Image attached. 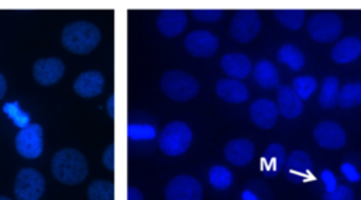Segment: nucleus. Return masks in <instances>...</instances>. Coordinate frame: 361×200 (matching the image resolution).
Segmentation results:
<instances>
[{"label":"nucleus","instance_id":"f257e3e1","mask_svg":"<svg viewBox=\"0 0 361 200\" xmlns=\"http://www.w3.org/2000/svg\"><path fill=\"white\" fill-rule=\"evenodd\" d=\"M51 170L58 182L69 186L82 183L89 173L85 155L75 148L56 151L51 161Z\"/></svg>","mask_w":361,"mask_h":200},{"label":"nucleus","instance_id":"f03ea898","mask_svg":"<svg viewBox=\"0 0 361 200\" xmlns=\"http://www.w3.org/2000/svg\"><path fill=\"white\" fill-rule=\"evenodd\" d=\"M102 34L96 24L90 21H73L65 25L61 34L62 45L73 54L86 55L100 42Z\"/></svg>","mask_w":361,"mask_h":200},{"label":"nucleus","instance_id":"7ed1b4c3","mask_svg":"<svg viewBox=\"0 0 361 200\" xmlns=\"http://www.w3.org/2000/svg\"><path fill=\"white\" fill-rule=\"evenodd\" d=\"M162 93L175 101H188L199 92L197 80L183 70H168L159 80Z\"/></svg>","mask_w":361,"mask_h":200},{"label":"nucleus","instance_id":"20e7f679","mask_svg":"<svg viewBox=\"0 0 361 200\" xmlns=\"http://www.w3.org/2000/svg\"><path fill=\"white\" fill-rule=\"evenodd\" d=\"M192 130L183 121L168 123L158 138L159 149L168 156H179L188 151L192 142Z\"/></svg>","mask_w":361,"mask_h":200},{"label":"nucleus","instance_id":"39448f33","mask_svg":"<svg viewBox=\"0 0 361 200\" xmlns=\"http://www.w3.org/2000/svg\"><path fill=\"white\" fill-rule=\"evenodd\" d=\"M306 30L310 38L317 42H333L343 31V21L333 11H319L309 17Z\"/></svg>","mask_w":361,"mask_h":200},{"label":"nucleus","instance_id":"423d86ee","mask_svg":"<svg viewBox=\"0 0 361 200\" xmlns=\"http://www.w3.org/2000/svg\"><path fill=\"white\" fill-rule=\"evenodd\" d=\"M45 192V179L42 173L32 168L18 170L14 180V194L17 200H39Z\"/></svg>","mask_w":361,"mask_h":200},{"label":"nucleus","instance_id":"0eeeda50","mask_svg":"<svg viewBox=\"0 0 361 200\" xmlns=\"http://www.w3.org/2000/svg\"><path fill=\"white\" fill-rule=\"evenodd\" d=\"M261 30V18L255 10L241 8L233 15L230 32L238 42H248L254 39Z\"/></svg>","mask_w":361,"mask_h":200},{"label":"nucleus","instance_id":"6e6552de","mask_svg":"<svg viewBox=\"0 0 361 200\" xmlns=\"http://www.w3.org/2000/svg\"><path fill=\"white\" fill-rule=\"evenodd\" d=\"M16 149L25 159H35L44 149V131L39 124H30L16 135Z\"/></svg>","mask_w":361,"mask_h":200},{"label":"nucleus","instance_id":"1a4fd4ad","mask_svg":"<svg viewBox=\"0 0 361 200\" xmlns=\"http://www.w3.org/2000/svg\"><path fill=\"white\" fill-rule=\"evenodd\" d=\"M202 196L200 182L190 175H178L165 187L166 200H202Z\"/></svg>","mask_w":361,"mask_h":200},{"label":"nucleus","instance_id":"9d476101","mask_svg":"<svg viewBox=\"0 0 361 200\" xmlns=\"http://www.w3.org/2000/svg\"><path fill=\"white\" fill-rule=\"evenodd\" d=\"M313 161L309 154L302 149H295L286 156L283 175L289 182L300 185L313 176Z\"/></svg>","mask_w":361,"mask_h":200},{"label":"nucleus","instance_id":"9b49d317","mask_svg":"<svg viewBox=\"0 0 361 200\" xmlns=\"http://www.w3.org/2000/svg\"><path fill=\"white\" fill-rule=\"evenodd\" d=\"M186 51L196 58L213 56L219 48V38L207 30H196L185 38Z\"/></svg>","mask_w":361,"mask_h":200},{"label":"nucleus","instance_id":"f8f14e48","mask_svg":"<svg viewBox=\"0 0 361 200\" xmlns=\"http://www.w3.org/2000/svg\"><path fill=\"white\" fill-rule=\"evenodd\" d=\"M65 73V65L59 58H41L32 65V76L41 86L55 85L62 79Z\"/></svg>","mask_w":361,"mask_h":200},{"label":"nucleus","instance_id":"ddd939ff","mask_svg":"<svg viewBox=\"0 0 361 200\" xmlns=\"http://www.w3.org/2000/svg\"><path fill=\"white\" fill-rule=\"evenodd\" d=\"M319 146L324 149H340L345 145L347 137L343 127L334 121H322L313 130Z\"/></svg>","mask_w":361,"mask_h":200},{"label":"nucleus","instance_id":"4468645a","mask_svg":"<svg viewBox=\"0 0 361 200\" xmlns=\"http://www.w3.org/2000/svg\"><path fill=\"white\" fill-rule=\"evenodd\" d=\"M188 25V17L183 10L179 8H165L161 10L157 17L158 31L168 38L180 35Z\"/></svg>","mask_w":361,"mask_h":200},{"label":"nucleus","instance_id":"2eb2a0df","mask_svg":"<svg viewBox=\"0 0 361 200\" xmlns=\"http://www.w3.org/2000/svg\"><path fill=\"white\" fill-rule=\"evenodd\" d=\"M285 162H286L285 148L278 142L269 144L259 161L261 173L267 177H275L283 170Z\"/></svg>","mask_w":361,"mask_h":200},{"label":"nucleus","instance_id":"dca6fc26","mask_svg":"<svg viewBox=\"0 0 361 200\" xmlns=\"http://www.w3.org/2000/svg\"><path fill=\"white\" fill-rule=\"evenodd\" d=\"M278 114L279 111L276 104L269 99H258L250 106L251 121L262 130L272 128L276 123Z\"/></svg>","mask_w":361,"mask_h":200},{"label":"nucleus","instance_id":"f3484780","mask_svg":"<svg viewBox=\"0 0 361 200\" xmlns=\"http://www.w3.org/2000/svg\"><path fill=\"white\" fill-rule=\"evenodd\" d=\"M254 144L248 138H235L226 144L224 156L226 159L235 166H245L254 158Z\"/></svg>","mask_w":361,"mask_h":200},{"label":"nucleus","instance_id":"a211bd4d","mask_svg":"<svg viewBox=\"0 0 361 200\" xmlns=\"http://www.w3.org/2000/svg\"><path fill=\"white\" fill-rule=\"evenodd\" d=\"M104 87V77L99 70L82 72L73 82V90L76 94L85 99L99 96Z\"/></svg>","mask_w":361,"mask_h":200},{"label":"nucleus","instance_id":"6ab92c4d","mask_svg":"<svg viewBox=\"0 0 361 200\" xmlns=\"http://www.w3.org/2000/svg\"><path fill=\"white\" fill-rule=\"evenodd\" d=\"M276 107L279 114L285 118H296L303 111V101L296 94L292 86H279L278 87V97H276Z\"/></svg>","mask_w":361,"mask_h":200},{"label":"nucleus","instance_id":"aec40b11","mask_svg":"<svg viewBox=\"0 0 361 200\" xmlns=\"http://www.w3.org/2000/svg\"><path fill=\"white\" fill-rule=\"evenodd\" d=\"M216 93L221 100H224L227 103H233V104L244 103L248 99L247 86L243 82L230 79V77L217 80Z\"/></svg>","mask_w":361,"mask_h":200},{"label":"nucleus","instance_id":"412c9836","mask_svg":"<svg viewBox=\"0 0 361 200\" xmlns=\"http://www.w3.org/2000/svg\"><path fill=\"white\" fill-rule=\"evenodd\" d=\"M220 66L230 79L235 80L247 77L252 69L250 58L244 54H226L220 61Z\"/></svg>","mask_w":361,"mask_h":200},{"label":"nucleus","instance_id":"4be33fe9","mask_svg":"<svg viewBox=\"0 0 361 200\" xmlns=\"http://www.w3.org/2000/svg\"><path fill=\"white\" fill-rule=\"evenodd\" d=\"M361 55V41L355 37L340 39L330 51V56L336 63H348Z\"/></svg>","mask_w":361,"mask_h":200},{"label":"nucleus","instance_id":"5701e85b","mask_svg":"<svg viewBox=\"0 0 361 200\" xmlns=\"http://www.w3.org/2000/svg\"><path fill=\"white\" fill-rule=\"evenodd\" d=\"M254 80L262 89H272L278 86V80H279L278 69L268 59L258 61L257 65L254 66Z\"/></svg>","mask_w":361,"mask_h":200},{"label":"nucleus","instance_id":"b1692460","mask_svg":"<svg viewBox=\"0 0 361 200\" xmlns=\"http://www.w3.org/2000/svg\"><path fill=\"white\" fill-rule=\"evenodd\" d=\"M338 94H340V83L338 79L334 76H327L323 79L320 94H319V104L323 108H334L338 104Z\"/></svg>","mask_w":361,"mask_h":200},{"label":"nucleus","instance_id":"393cba45","mask_svg":"<svg viewBox=\"0 0 361 200\" xmlns=\"http://www.w3.org/2000/svg\"><path fill=\"white\" fill-rule=\"evenodd\" d=\"M274 15L278 23L289 30H299L306 17L305 8H275Z\"/></svg>","mask_w":361,"mask_h":200},{"label":"nucleus","instance_id":"a878e982","mask_svg":"<svg viewBox=\"0 0 361 200\" xmlns=\"http://www.w3.org/2000/svg\"><path fill=\"white\" fill-rule=\"evenodd\" d=\"M276 58L281 63L288 65L292 70H300L305 66V55L293 44H283L278 49Z\"/></svg>","mask_w":361,"mask_h":200},{"label":"nucleus","instance_id":"bb28decb","mask_svg":"<svg viewBox=\"0 0 361 200\" xmlns=\"http://www.w3.org/2000/svg\"><path fill=\"white\" fill-rule=\"evenodd\" d=\"M361 104V83H347L340 89L338 106L341 108H353Z\"/></svg>","mask_w":361,"mask_h":200},{"label":"nucleus","instance_id":"cd10ccee","mask_svg":"<svg viewBox=\"0 0 361 200\" xmlns=\"http://www.w3.org/2000/svg\"><path fill=\"white\" fill-rule=\"evenodd\" d=\"M89 200H114V185L110 180H93L87 187Z\"/></svg>","mask_w":361,"mask_h":200},{"label":"nucleus","instance_id":"c85d7f7f","mask_svg":"<svg viewBox=\"0 0 361 200\" xmlns=\"http://www.w3.org/2000/svg\"><path fill=\"white\" fill-rule=\"evenodd\" d=\"M209 182L217 190H226L233 183V173L221 165L212 166L209 169Z\"/></svg>","mask_w":361,"mask_h":200},{"label":"nucleus","instance_id":"c756f323","mask_svg":"<svg viewBox=\"0 0 361 200\" xmlns=\"http://www.w3.org/2000/svg\"><path fill=\"white\" fill-rule=\"evenodd\" d=\"M293 90L296 92V94L300 97V100H307L317 89V80L313 76H298L293 79L292 83Z\"/></svg>","mask_w":361,"mask_h":200},{"label":"nucleus","instance_id":"7c9ffc66","mask_svg":"<svg viewBox=\"0 0 361 200\" xmlns=\"http://www.w3.org/2000/svg\"><path fill=\"white\" fill-rule=\"evenodd\" d=\"M193 17L200 23H216L223 17L221 8H195L192 10Z\"/></svg>","mask_w":361,"mask_h":200},{"label":"nucleus","instance_id":"2f4dec72","mask_svg":"<svg viewBox=\"0 0 361 200\" xmlns=\"http://www.w3.org/2000/svg\"><path fill=\"white\" fill-rule=\"evenodd\" d=\"M323 200H354V192L347 185H338L333 192H326Z\"/></svg>","mask_w":361,"mask_h":200},{"label":"nucleus","instance_id":"473e14b6","mask_svg":"<svg viewBox=\"0 0 361 200\" xmlns=\"http://www.w3.org/2000/svg\"><path fill=\"white\" fill-rule=\"evenodd\" d=\"M4 113H7V114L13 118V121H14L16 125H18V127H21V128L30 125V124H28V123H30V115L25 114V113H23L18 107H17V110H11V107H10L8 104H6V106H4Z\"/></svg>","mask_w":361,"mask_h":200},{"label":"nucleus","instance_id":"72a5a7b5","mask_svg":"<svg viewBox=\"0 0 361 200\" xmlns=\"http://www.w3.org/2000/svg\"><path fill=\"white\" fill-rule=\"evenodd\" d=\"M102 161H103V165H104L106 169H109L110 172L114 170V144H110V145L104 149Z\"/></svg>","mask_w":361,"mask_h":200},{"label":"nucleus","instance_id":"f704fd0d","mask_svg":"<svg viewBox=\"0 0 361 200\" xmlns=\"http://www.w3.org/2000/svg\"><path fill=\"white\" fill-rule=\"evenodd\" d=\"M341 173H343L350 182H357V180H360V173H358V170L355 169L354 165H351V163H348V162H344V163L341 165Z\"/></svg>","mask_w":361,"mask_h":200},{"label":"nucleus","instance_id":"c9c22d12","mask_svg":"<svg viewBox=\"0 0 361 200\" xmlns=\"http://www.w3.org/2000/svg\"><path fill=\"white\" fill-rule=\"evenodd\" d=\"M320 176H322V180H323L324 186H326V192H333L337 187V182H336V177H334L331 170L324 169V170H322Z\"/></svg>","mask_w":361,"mask_h":200},{"label":"nucleus","instance_id":"e433bc0d","mask_svg":"<svg viewBox=\"0 0 361 200\" xmlns=\"http://www.w3.org/2000/svg\"><path fill=\"white\" fill-rule=\"evenodd\" d=\"M127 200H144L142 193L134 187V186H128L127 189Z\"/></svg>","mask_w":361,"mask_h":200},{"label":"nucleus","instance_id":"4c0bfd02","mask_svg":"<svg viewBox=\"0 0 361 200\" xmlns=\"http://www.w3.org/2000/svg\"><path fill=\"white\" fill-rule=\"evenodd\" d=\"M107 113H109L110 118H114V94H110V97L107 100Z\"/></svg>","mask_w":361,"mask_h":200},{"label":"nucleus","instance_id":"58836bf2","mask_svg":"<svg viewBox=\"0 0 361 200\" xmlns=\"http://www.w3.org/2000/svg\"><path fill=\"white\" fill-rule=\"evenodd\" d=\"M7 92V82H6V77L0 73V100L4 97Z\"/></svg>","mask_w":361,"mask_h":200},{"label":"nucleus","instance_id":"ea45409f","mask_svg":"<svg viewBox=\"0 0 361 200\" xmlns=\"http://www.w3.org/2000/svg\"><path fill=\"white\" fill-rule=\"evenodd\" d=\"M243 199H244V200H258L257 196H254V194H252L251 192H248V190L243 192Z\"/></svg>","mask_w":361,"mask_h":200},{"label":"nucleus","instance_id":"a19ab883","mask_svg":"<svg viewBox=\"0 0 361 200\" xmlns=\"http://www.w3.org/2000/svg\"><path fill=\"white\" fill-rule=\"evenodd\" d=\"M0 200H11V199H8V197H4V196H0Z\"/></svg>","mask_w":361,"mask_h":200}]
</instances>
